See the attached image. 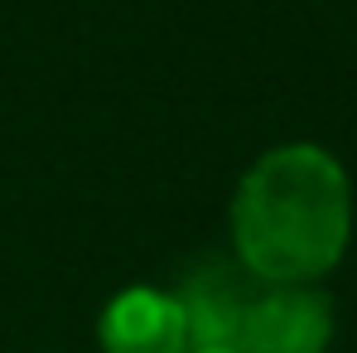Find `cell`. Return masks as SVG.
Wrapping results in <instances>:
<instances>
[{
  "instance_id": "1",
  "label": "cell",
  "mask_w": 357,
  "mask_h": 353,
  "mask_svg": "<svg viewBox=\"0 0 357 353\" xmlns=\"http://www.w3.org/2000/svg\"><path fill=\"white\" fill-rule=\"evenodd\" d=\"M237 261L266 286L328 276L353 237V189L343 165L319 145L261 155L232 199Z\"/></svg>"
},
{
  "instance_id": "2",
  "label": "cell",
  "mask_w": 357,
  "mask_h": 353,
  "mask_svg": "<svg viewBox=\"0 0 357 353\" xmlns=\"http://www.w3.org/2000/svg\"><path fill=\"white\" fill-rule=\"evenodd\" d=\"M333 339V300L314 281L261 286L246 310L237 353H324Z\"/></svg>"
},
{
  "instance_id": "3",
  "label": "cell",
  "mask_w": 357,
  "mask_h": 353,
  "mask_svg": "<svg viewBox=\"0 0 357 353\" xmlns=\"http://www.w3.org/2000/svg\"><path fill=\"white\" fill-rule=\"evenodd\" d=\"M261 286L266 281H256L241 261H222V257L198 261L174 291L178 310L188 319V344L193 349H237L246 310L261 295Z\"/></svg>"
},
{
  "instance_id": "4",
  "label": "cell",
  "mask_w": 357,
  "mask_h": 353,
  "mask_svg": "<svg viewBox=\"0 0 357 353\" xmlns=\"http://www.w3.org/2000/svg\"><path fill=\"white\" fill-rule=\"evenodd\" d=\"M102 349L107 353H188V319L174 291L130 286L102 315Z\"/></svg>"
},
{
  "instance_id": "5",
  "label": "cell",
  "mask_w": 357,
  "mask_h": 353,
  "mask_svg": "<svg viewBox=\"0 0 357 353\" xmlns=\"http://www.w3.org/2000/svg\"><path fill=\"white\" fill-rule=\"evenodd\" d=\"M188 353H237V349H188Z\"/></svg>"
}]
</instances>
